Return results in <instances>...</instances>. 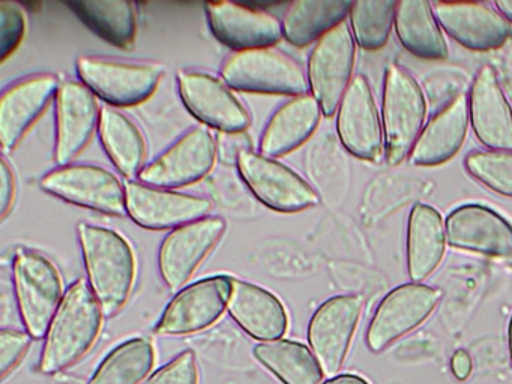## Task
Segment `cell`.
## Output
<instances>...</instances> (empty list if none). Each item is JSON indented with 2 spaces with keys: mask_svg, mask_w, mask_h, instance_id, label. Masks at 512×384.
Instances as JSON below:
<instances>
[{
  "mask_svg": "<svg viewBox=\"0 0 512 384\" xmlns=\"http://www.w3.org/2000/svg\"><path fill=\"white\" fill-rule=\"evenodd\" d=\"M221 216H206L175 228L161 243L158 267L164 284L181 290L226 231Z\"/></svg>",
  "mask_w": 512,
  "mask_h": 384,
  "instance_id": "5bb4252c",
  "label": "cell"
},
{
  "mask_svg": "<svg viewBox=\"0 0 512 384\" xmlns=\"http://www.w3.org/2000/svg\"><path fill=\"white\" fill-rule=\"evenodd\" d=\"M232 281V276H211L179 291L164 309L155 333L184 336L211 327L220 320L229 305Z\"/></svg>",
  "mask_w": 512,
  "mask_h": 384,
  "instance_id": "7c38bea8",
  "label": "cell"
},
{
  "mask_svg": "<svg viewBox=\"0 0 512 384\" xmlns=\"http://www.w3.org/2000/svg\"><path fill=\"white\" fill-rule=\"evenodd\" d=\"M508 345H509V356H511V363H512V315H511V320H509V326H508Z\"/></svg>",
  "mask_w": 512,
  "mask_h": 384,
  "instance_id": "ee69618b",
  "label": "cell"
},
{
  "mask_svg": "<svg viewBox=\"0 0 512 384\" xmlns=\"http://www.w3.org/2000/svg\"><path fill=\"white\" fill-rule=\"evenodd\" d=\"M322 114L313 95L293 96L269 119L260 140V153L278 158L298 149L314 134Z\"/></svg>",
  "mask_w": 512,
  "mask_h": 384,
  "instance_id": "484cf974",
  "label": "cell"
},
{
  "mask_svg": "<svg viewBox=\"0 0 512 384\" xmlns=\"http://www.w3.org/2000/svg\"><path fill=\"white\" fill-rule=\"evenodd\" d=\"M227 309L251 338L271 342L286 335L289 326L286 309L266 288L233 278Z\"/></svg>",
  "mask_w": 512,
  "mask_h": 384,
  "instance_id": "d4e9b609",
  "label": "cell"
},
{
  "mask_svg": "<svg viewBox=\"0 0 512 384\" xmlns=\"http://www.w3.org/2000/svg\"><path fill=\"white\" fill-rule=\"evenodd\" d=\"M16 198V177L13 168L8 164L7 158L0 162V215L2 219L7 218L14 206Z\"/></svg>",
  "mask_w": 512,
  "mask_h": 384,
  "instance_id": "ab89813d",
  "label": "cell"
},
{
  "mask_svg": "<svg viewBox=\"0 0 512 384\" xmlns=\"http://www.w3.org/2000/svg\"><path fill=\"white\" fill-rule=\"evenodd\" d=\"M382 114L386 161L389 165L401 164L412 153L427 117L424 92L403 66H386Z\"/></svg>",
  "mask_w": 512,
  "mask_h": 384,
  "instance_id": "3957f363",
  "label": "cell"
},
{
  "mask_svg": "<svg viewBox=\"0 0 512 384\" xmlns=\"http://www.w3.org/2000/svg\"><path fill=\"white\" fill-rule=\"evenodd\" d=\"M448 243L463 251L512 260V225L482 204H463L445 221Z\"/></svg>",
  "mask_w": 512,
  "mask_h": 384,
  "instance_id": "ffe728a7",
  "label": "cell"
},
{
  "mask_svg": "<svg viewBox=\"0 0 512 384\" xmlns=\"http://www.w3.org/2000/svg\"><path fill=\"white\" fill-rule=\"evenodd\" d=\"M217 156L224 164H236L242 153L251 149V138L247 132H218Z\"/></svg>",
  "mask_w": 512,
  "mask_h": 384,
  "instance_id": "f35d334b",
  "label": "cell"
},
{
  "mask_svg": "<svg viewBox=\"0 0 512 384\" xmlns=\"http://www.w3.org/2000/svg\"><path fill=\"white\" fill-rule=\"evenodd\" d=\"M217 158L214 135L197 126L145 165L139 180L155 188H182L203 179L214 168Z\"/></svg>",
  "mask_w": 512,
  "mask_h": 384,
  "instance_id": "4fadbf2b",
  "label": "cell"
},
{
  "mask_svg": "<svg viewBox=\"0 0 512 384\" xmlns=\"http://www.w3.org/2000/svg\"><path fill=\"white\" fill-rule=\"evenodd\" d=\"M464 167L485 188L512 198V152L472 150L464 159Z\"/></svg>",
  "mask_w": 512,
  "mask_h": 384,
  "instance_id": "e575fe53",
  "label": "cell"
},
{
  "mask_svg": "<svg viewBox=\"0 0 512 384\" xmlns=\"http://www.w3.org/2000/svg\"><path fill=\"white\" fill-rule=\"evenodd\" d=\"M127 213L149 230H169L206 218L211 201L131 180L125 185Z\"/></svg>",
  "mask_w": 512,
  "mask_h": 384,
  "instance_id": "9a60e30c",
  "label": "cell"
},
{
  "mask_svg": "<svg viewBox=\"0 0 512 384\" xmlns=\"http://www.w3.org/2000/svg\"><path fill=\"white\" fill-rule=\"evenodd\" d=\"M442 291L422 282L398 285L377 306L367 330V345L373 353L421 326L439 305Z\"/></svg>",
  "mask_w": 512,
  "mask_h": 384,
  "instance_id": "52a82bcc",
  "label": "cell"
},
{
  "mask_svg": "<svg viewBox=\"0 0 512 384\" xmlns=\"http://www.w3.org/2000/svg\"><path fill=\"white\" fill-rule=\"evenodd\" d=\"M98 131L116 168L128 179L139 177L145 168L146 144L136 123L115 108L103 107Z\"/></svg>",
  "mask_w": 512,
  "mask_h": 384,
  "instance_id": "f546056e",
  "label": "cell"
},
{
  "mask_svg": "<svg viewBox=\"0 0 512 384\" xmlns=\"http://www.w3.org/2000/svg\"><path fill=\"white\" fill-rule=\"evenodd\" d=\"M394 0H364L353 2L350 29L359 47L368 51L380 50L388 44L395 20Z\"/></svg>",
  "mask_w": 512,
  "mask_h": 384,
  "instance_id": "836d02e7",
  "label": "cell"
},
{
  "mask_svg": "<svg viewBox=\"0 0 512 384\" xmlns=\"http://www.w3.org/2000/svg\"><path fill=\"white\" fill-rule=\"evenodd\" d=\"M236 165L248 188L271 209L295 213L319 204L313 186L274 158L247 150L239 156Z\"/></svg>",
  "mask_w": 512,
  "mask_h": 384,
  "instance_id": "9c48e42d",
  "label": "cell"
},
{
  "mask_svg": "<svg viewBox=\"0 0 512 384\" xmlns=\"http://www.w3.org/2000/svg\"><path fill=\"white\" fill-rule=\"evenodd\" d=\"M143 384H199L196 354L187 350L158 369Z\"/></svg>",
  "mask_w": 512,
  "mask_h": 384,
  "instance_id": "8d00e7d4",
  "label": "cell"
},
{
  "mask_svg": "<svg viewBox=\"0 0 512 384\" xmlns=\"http://www.w3.org/2000/svg\"><path fill=\"white\" fill-rule=\"evenodd\" d=\"M451 366L452 372L458 380L463 381L469 378L470 372H472V359H470L469 353L464 350L455 351Z\"/></svg>",
  "mask_w": 512,
  "mask_h": 384,
  "instance_id": "60d3db41",
  "label": "cell"
},
{
  "mask_svg": "<svg viewBox=\"0 0 512 384\" xmlns=\"http://www.w3.org/2000/svg\"><path fill=\"white\" fill-rule=\"evenodd\" d=\"M254 357L283 384H320L325 375L311 348L301 342H262L254 348Z\"/></svg>",
  "mask_w": 512,
  "mask_h": 384,
  "instance_id": "4dcf8cb0",
  "label": "cell"
},
{
  "mask_svg": "<svg viewBox=\"0 0 512 384\" xmlns=\"http://www.w3.org/2000/svg\"><path fill=\"white\" fill-rule=\"evenodd\" d=\"M337 131L343 146L356 158L377 161L385 147L382 120L370 81L356 75L338 107Z\"/></svg>",
  "mask_w": 512,
  "mask_h": 384,
  "instance_id": "2e32d148",
  "label": "cell"
},
{
  "mask_svg": "<svg viewBox=\"0 0 512 384\" xmlns=\"http://www.w3.org/2000/svg\"><path fill=\"white\" fill-rule=\"evenodd\" d=\"M221 77L244 92L299 96L310 87L301 63L275 47L236 51L224 62Z\"/></svg>",
  "mask_w": 512,
  "mask_h": 384,
  "instance_id": "277c9868",
  "label": "cell"
},
{
  "mask_svg": "<svg viewBox=\"0 0 512 384\" xmlns=\"http://www.w3.org/2000/svg\"><path fill=\"white\" fill-rule=\"evenodd\" d=\"M89 27L118 47H133L137 32L136 6L124 0L68 2Z\"/></svg>",
  "mask_w": 512,
  "mask_h": 384,
  "instance_id": "1f68e13d",
  "label": "cell"
},
{
  "mask_svg": "<svg viewBox=\"0 0 512 384\" xmlns=\"http://www.w3.org/2000/svg\"><path fill=\"white\" fill-rule=\"evenodd\" d=\"M76 66L83 84L118 107L146 101L163 77V69L152 63L122 62L100 56L79 57Z\"/></svg>",
  "mask_w": 512,
  "mask_h": 384,
  "instance_id": "ba28073f",
  "label": "cell"
},
{
  "mask_svg": "<svg viewBox=\"0 0 512 384\" xmlns=\"http://www.w3.org/2000/svg\"><path fill=\"white\" fill-rule=\"evenodd\" d=\"M88 282L104 317H115L130 299L136 261L130 243L110 228L80 224L77 228Z\"/></svg>",
  "mask_w": 512,
  "mask_h": 384,
  "instance_id": "7a4b0ae2",
  "label": "cell"
},
{
  "mask_svg": "<svg viewBox=\"0 0 512 384\" xmlns=\"http://www.w3.org/2000/svg\"><path fill=\"white\" fill-rule=\"evenodd\" d=\"M323 384H370L365 378L355 374L335 375L331 380L325 381Z\"/></svg>",
  "mask_w": 512,
  "mask_h": 384,
  "instance_id": "b9f144b4",
  "label": "cell"
},
{
  "mask_svg": "<svg viewBox=\"0 0 512 384\" xmlns=\"http://www.w3.org/2000/svg\"><path fill=\"white\" fill-rule=\"evenodd\" d=\"M97 96L79 81H62L56 95L55 159L70 165L88 146L100 126Z\"/></svg>",
  "mask_w": 512,
  "mask_h": 384,
  "instance_id": "e0dca14e",
  "label": "cell"
},
{
  "mask_svg": "<svg viewBox=\"0 0 512 384\" xmlns=\"http://www.w3.org/2000/svg\"><path fill=\"white\" fill-rule=\"evenodd\" d=\"M41 188L68 203L106 215L127 213L125 186L106 168L92 164L64 165L41 179Z\"/></svg>",
  "mask_w": 512,
  "mask_h": 384,
  "instance_id": "30bf717a",
  "label": "cell"
},
{
  "mask_svg": "<svg viewBox=\"0 0 512 384\" xmlns=\"http://www.w3.org/2000/svg\"><path fill=\"white\" fill-rule=\"evenodd\" d=\"M364 300L355 294H341L317 308L308 324V344L323 374H337L343 368L353 335L361 320Z\"/></svg>",
  "mask_w": 512,
  "mask_h": 384,
  "instance_id": "8fae6325",
  "label": "cell"
},
{
  "mask_svg": "<svg viewBox=\"0 0 512 384\" xmlns=\"http://www.w3.org/2000/svg\"><path fill=\"white\" fill-rule=\"evenodd\" d=\"M494 6L508 23H512V0H496Z\"/></svg>",
  "mask_w": 512,
  "mask_h": 384,
  "instance_id": "7bdbcfd3",
  "label": "cell"
},
{
  "mask_svg": "<svg viewBox=\"0 0 512 384\" xmlns=\"http://www.w3.org/2000/svg\"><path fill=\"white\" fill-rule=\"evenodd\" d=\"M26 30V17L17 3L0 5V59H8L22 44Z\"/></svg>",
  "mask_w": 512,
  "mask_h": 384,
  "instance_id": "d590c367",
  "label": "cell"
},
{
  "mask_svg": "<svg viewBox=\"0 0 512 384\" xmlns=\"http://www.w3.org/2000/svg\"><path fill=\"white\" fill-rule=\"evenodd\" d=\"M58 75L37 74L17 81L0 99V143L4 152H13L26 132L58 95Z\"/></svg>",
  "mask_w": 512,
  "mask_h": 384,
  "instance_id": "44dd1931",
  "label": "cell"
},
{
  "mask_svg": "<svg viewBox=\"0 0 512 384\" xmlns=\"http://www.w3.org/2000/svg\"><path fill=\"white\" fill-rule=\"evenodd\" d=\"M32 336L29 333L17 332V330L4 329L0 332V371L2 380H7L8 375L20 365L23 357L28 354L32 345Z\"/></svg>",
  "mask_w": 512,
  "mask_h": 384,
  "instance_id": "74e56055",
  "label": "cell"
},
{
  "mask_svg": "<svg viewBox=\"0 0 512 384\" xmlns=\"http://www.w3.org/2000/svg\"><path fill=\"white\" fill-rule=\"evenodd\" d=\"M394 27L398 41L413 56L428 60H443L448 57V44L430 2H397Z\"/></svg>",
  "mask_w": 512,
  "mask_h": 384,
  "instance_id": "83f0119b",
  "label": "cell"
},
{
  "mask_svg": "<svg viewBox=\"0 0 512 384\" xmlns=\"http://www.w3.org/2000/svg\"><path fill=\"white\" fill-rule=\"evenodd\" d=\"M470 123L476 137L491 150L512 152V108L496 69H479L469 92Z\"/></svg>",
  "mask_w": 512,
  "mask_h": 384,
  "instance_id": "7402d4cb",
  "label": "cell"
},
{
  "mask_svg": "<svg viewBox=\"0 0 512 384\" xmlns=\"http://www.w3.org/2000/svg\"><path fill=\"white\" fill-rule=\"evenodd\" d=\"M179 93L193 116L220 132L247 131L251 117L226 83L203 71H182Z\"/></svg>",
  "mask_w": 512,
  "mask_h": 384,
  "instance_id": "ac0fdd59",
  "label": "cell"
},
{
  "mask_svg": "<svg viewBox=\"0 0 512 384\" xmlns=\"http://www.w3.org/2000/svg\"><path fill=\"white\" fill-rule=\"evenodd\" d=\"M356 41L349 24H338L319 39L308 59V84L323 116L337 113L355 68Z\"/></svg>",
  "mask_w": 512,
  "mask_h": 384,
  "instance_id": "8992f818",
  "label": "cell"
},
{
  "mask_svg": "<svg viewBox=\"0 0 512 384\" xmlns=\"http://www.w3.org/2000/svg\"><path fill=\"white\" fill-rule=\"evenodd\" d=\"M469 96H455L422 129L410 153V162L418 167L445 164L460 152L469 129Z\"/></svg>",
  "mask_w": 512,
  "mask_h": 384,
  "instance_id": "cb8c5ba5",
  "label": "cell"
},
{
  "mask_svg": "<svg viewBox=\"0 0 512 384\" xmlns=\"http://www.w3.org/2000/svg\"><path fill=\"white\" fill-rule=\"evenodd\" d=\"M352 6L347 0H296L284 12L283 35L290 44L307 47L344 23Z\"/></svg>",
  "mask_w": 512,
  "mask_h": 384,
  "instance_id": "f1b7e54d",
  "label": "cell"
},
{
  "mask_svg": "<svg viewBox=\"0 0 512 384\" xmlns=\"http://www.w3.org/2000/svg\"><path fill=\"white\" fill-rule=\"evenodd\" d=\"M17 305L29 335L46 338L61 306L62 281L55 264L34 249L16 252L13 264Z\"/></svg>",
  "mask_w": 512,
  "mask_h": 384,
  "instance_id": "5b68a950",
  "label": "cell"
},
{
  "mask_svg": "<svg viewBox=\"0 0 512 384\" xmlns=\"http://www.w3.org/2000/svg\"><path fill=\"white\" fill-rule=\"evenodd\" d=\"M209 26L214 35L238 51L274 47L283 36V24L275 15L236 3H208Z\"/></svg>",
  "mask_w": 512,
  "mask_h": 384,
  "instance_id": "603a6c76",
  "label": "cell"
},
{
  "mask_svg": "<svg viewBox=\"0 0 512 384\" xmlns=\"http://www.w3.org/2000/svg\"><path fill=\"white\" fill-rule=\"evenodd\" d=\"M431 6L443 30L469 50H496L512 36L511 24L490 3L434 2Z\"/></svg>",
  "mask_w": 512,
  "mask_h": 384,
  "instance_id": "d6986e66",
  "label": "cell"
},
{
  "mask_svg": "<svg viewBox=\"0 0 512 384\" xmlns=\"http://www.w3.org/2000/svg\"><path fill=\"white\" fill-rule=\"evenodd\" d=\"M154 345L133 338L113 348L95 371L89 384H140L154 368Z\"/></svg>",
  "mask_w": 512,
  "mask_h": 384,
  "instance_id": "d6a6232c",
  "label": "cell"
},
{
  "mask_svg": "<svg viewBox=\"0 0 512 384\" xmlns=\"http://www.w3.org/2000/svg\"><path fill=\"white\" fill-rule=\"evenodd\" d=\"M103 315L88 281L70 285L47 332L40 371L56 374L79 362L97 341Z\"/></svg>",
  "mask_w": 512,
  "mask_h": 384,
  "instance_id": "6da1fadb",
  "label": "cell"
},
{
  "mask_svg": "<svg viewBox=\"0 0 512 384\" xmlns=\"http://www.w3.org/2000/svg\"><path fill=\"white\" fill-rule=\"evenodd\" d=\"M445 222L430 204L416 203L407 222V273L412 282H422L436 272L445 257Z\"/></svg>",
  "mask_w": 512,
  "mask_h": 384,
  "instance_id": "4316f807",
  "label": "cell"
}]
</instances>
